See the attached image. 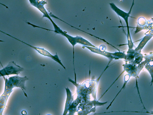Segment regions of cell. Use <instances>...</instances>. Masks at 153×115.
<instances>
[{
	"instance_id": "cell-1",
	"label": "cell",
	"mask_w": 153,
	"mask_h": 115,
	"mask_svg": "<svg viewBox=\"0 0 153 115\" xmlns=\"http://www.w3.org/2000/svg\"><path fill=\"white\" fill-rule=\"evenodd\" d=\"M5 81L4 91L2 95L9 96L14 87H19L22 89L25 95L27 97L24 90H26L25 85L26 81L28 80L26 76L22 77L17 75L12 76L8 78H4Z\"/></svg>"
},
{
	"instance_id": "cell-2",
	"label": "cell",
	"mask_w": 153,
	"mask_h": 115,
	"mask_svg": "<svg viewBox=\"0 0 153 115\" xmlns=\"http://www.w3.org/2000/svg\"><path fill=\"white\" fill-rule=\"evenodd\" d=\"M0 31L3 33L10 37L22 43H23L27 45L30 47L31 48L37 51L39 53L44 56H47L51 58L53 60L58 63L60 65L65 69H66L65 67L64 66L63 64L62 63L61 61V60L59 59L57 53H56V54L55 55H53L51 54L50 52L47 50L45 49L44 48H39L38 47H35L33 46H32L30 44L27 43L21 40H20L10 35Z\"/></svg>"
},
{
	"instance_id": "cell-3",
	"label": "cell",
	"mask_w": 153,
	"mask_h": 115,
	"mask_svg": "<svg viewBox=\"0 0 153 115\" xmlns=\"http://www.w3.org/2000/svg\"><path fill=\"white\" fill-rule=\"evenodd\" d=\"M24 70L23 68L17 65L13 61H11L6 66L0 70V76L3 77L11 75H18Z\"/></svg>"
},
{
	"instance_id": "cell-4",
	"label": "cell",
	"mask_w": 153,
	"mask_h": 115,
	"mask_svg": "<svg viewBox=\"0 0 153 115\" xmlns=\"http://www.w3.org/2000/svg\"><path fill=\"white\" fill-rule=\"evenodd\" d=\"M111 8L119 16L122 18L125 21L127 28V34H130L128 26V18L129 16V12L126 13L117 7L114 3H109Z\"/></svg>"
},
{
	"instance_id": "cell-5",
	"label": "cell",
	"mask_w": 153,
	"mask_h": 115,
	"mask_svg": "<svg viewBox=\"0 0 153 115\" xmlns=\"http://www.w3.org/2000/svg\"><path fill=\"white\" fill-rule=\"evenodd\" d=\"M66 93V99L65 105V108L62 115H67L69 107L73 100V96L72 93L68 87L65 88Z\"/></svg>"
},
{
	"instance_id": "cell-6",
	"label": "cell",
	"mask_w": 153,
	"mask_h": 115,
	"mask_svg": "<svg viewBox=\"0 0 153 115\" xmlns=\"http://www.w3.org/2000/svg\"><path fill=\"white\" fill-rule=\"evenodd\" d=\"M84 46L90 50L92 52L101 55L107 58H111V59L115 58L113 56L114 55V53L102 51L99 50L98 48H96L86 46Z\"/></svg>"
},
{
	"instance_id": "cell-7",
	"label": "cell",
	"mask_w": 153,
	"mask_h": 115,
	"mask_svg": "<svg viewBox=\"0 0 153 115\" xmlns=\"http://www.w3.org/2000/svg\"><path fill=\"white\" fill-rule=\"evenodd\" d=\"M74 38L77 43L82 44L84 46L91 47L96 48H98L91 44L89 41L80 36H76L74 37Z\"/></svg>"
},
{
	"instance_id": "cell-8",
	"label": "cell",
	"mask_w": 153,
	"mask_h": 115,
	"mask_svg": "<svg viewBox=\"0 0 153 115\" xmlns=\"http://www.w3.org/2000/svg\"><path fill=\"white\" fill-rule=\"evenodd\" d=\"M21 114L22 115H25L27 114V112L25 110H23L21 112Z\"/></svg>"
},
{
	"instance_id": "cell-9",
	"label": "cell",
	"mask_w": 153,
	"mask_h": 115,
	"mask_svg": "<svg viewBox=\"0 0 153 115\" xmlns=\"http://www.w3.org/2000/svg\"><path fill=\"white\" fill-rule=\"evenodd\" d=\"M47 115H51L50 114H47Z\"/></svg>"
}]
</instances>
